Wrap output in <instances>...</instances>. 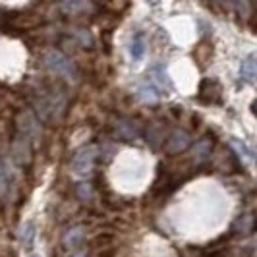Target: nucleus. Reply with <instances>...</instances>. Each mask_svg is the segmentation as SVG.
<instances>
[{"instance_id": "nucleus-4", "label": "nucleus", "mask_w": 257, "mask_h": 257, "mask_svg": "<svg viewBox=\"0 0 257 257\" xmlns=\"http://www.w3.org/2000/svg\"><path fill=\"white\" fill-rule=\"evenodd\" d=\"M188 145H190V136H188L184 130H174V132L167 138L165 149H167V153L174 155V153L184 151Z\"/></svg>"}, {"instance_id": "nucleus-11", "label": "nucleus", "mask_w": 257, "mask_h": 257, "mask_svg": "<svg viewBox=\"0 0 257 257\" xmlns=\"http://www.w3.org/2000/svg\"><path fill=\"white\" fill-rule=\"evenodd\" d=\"M230 143H232V147H236V149H238V153H244L242 157H245L247 161H251V159H253V155H251V151H247V147H245L244 143H240L238 140H232Z\"/></svg>"}, {"instance_id": "nucleus-8", "label": "nucleus", "mask_w": 257, "mask_h": 257, "mask_svg": "<svg viewBox=\"0 0 257 257\" xmlns=\"http://www.w3.org/2000/svg\"><path fill=\"white\" fill-rule=\"evenodd\" d=\"M130 54L134 56V60H142L145 54V41L142 35H136L130 43Z\"/></svg>"}, {"instance_id": "nucleus-5", "label": "nucleus", "mask_w": 257, "mask_h": 257, "mask_svg": "<svg viewBox=\"0 0 257 257\" xmlns=\"http://www.w3.org/2000/svg\"><path fill=\"white\" fill-rule=\"evenodd\" d=\"M257 74V64H255V54H249L245 60H242L240 64V77L247 81V83H253L255 81Z\"/></svg>"}, {"instance_id": "nucleus-7", "label": "nucleus", "mask_w": 257, "mask_h": 257, "mask_svg": "<svg viewBox=\"0 0 257 257\" xmlns=\"http://www.w3.org/2000/svg\"><path fill=\"white\" fill-rule=\"evenodd\" d=\"M20 240H22V245L26 249H31L33 247V240H35V224L33 222H26L20 230Z\"/></svg>"}, {"instance_id": "nucleus-1", "label": "nucleus", "mask_w": 257, "mask_h": 257, "mask_svg": "<svg viewBox=\"0 0 257 257\" xmlns=\"http://www.w3.org/2000/svg\"><path fill=\"white\" fill-rule=\"evenodd\" d=\"M66 99L60 93H52V95H43L35 101V110L41 120L45 122H54L60 120L64 114Z\"/></svg>"}, {"instance_id": "nucleus-12", "label": "nucleus", "mask_w": 257, "mask_h": 257, "mask_svg": "<svg viewBox=\"0 0 257 257\" xmlns=\"http://www.w3.org/2000/svg\"><path fill=\"white\" fill-rule=\"evenodd\" d=\"M70 257H87V253H85V251H74Z\"/></svg>"}, {"instance_id": "nucleus-6", "label": "nucleus", "mask_w": 257, "mask_h": 257, "mask_svg": "<svg viewBox=\"0 0 257 257\" xmlns=\"http://www.w3.org/2000/svg\"><path fill=\"white\" fill-rule=\"evenodd\" d=\"M83 238H85L83 228H81V226H76V228H70V230L66 232L62 242H64V245L68 249H76V247H79V244L83 242Z\"/></svg>"}, {"instance_id": "nucleus-10", "label": "nucleus", "mask_w": 257, "mask_h": 257, "mask_svg": "<svg viewBox=\"0 0 257 257\" xmlns=\"http://www.w3.org/2000/svg\"><path fill=\"white\" fill-rule=\"evenodd\" d=\"M8 184H10V172H8L6 165H4L2 161H0V193L6 192Z\"/></svg>"}, {"instance_id": "nucleus-3", "label": "nucleus", "mask_w": 257, "mask_h": 257, "mask_svg": "<svg viewBox=\"0 0 257 257\" xmlns=\"http://www.w3.org/2000/svg\"><path fill=\"white\" fill-rule=\"evenodd\" d=\"M95 159H97V147L95 145H85L81 149H77L76 155L72 157V170L76 174H89L95 165Z\"/></svg>"}, {"instance_id": "nucleus-9", "label": "nucleus", "mask_w": 257, "mask_h": 257, "mask_svg": "<svg viewBox=\"0 0 257 257\" xmlns=\"http://www.w3.org/2000/svg\"><path fill=\"white\" fill-rule=\"evenodd\" d=\"M138 97L145 101V103H155L157 99H159V93L155 89L153 85H149V83H145V85H140V89H138Z\"/></svg>"}, {"instance_id": "nucleus-2", "label": "nucleus", "mask_w": 257, "mask_h": 257, "mask_svg": "<svg viewBox=\"0 0 257 257\" xmlns=\"http://www.w3.org/2000/svg\"><path fill=\"white\" fill-rule=\"evenodd\" d=\"M45 66L52 70L54 74H58V76H64L66 79H76L77 72H76V66L74 62L62 54L60 51H49L45 54Z\"/></svg>"}]
</instances>
